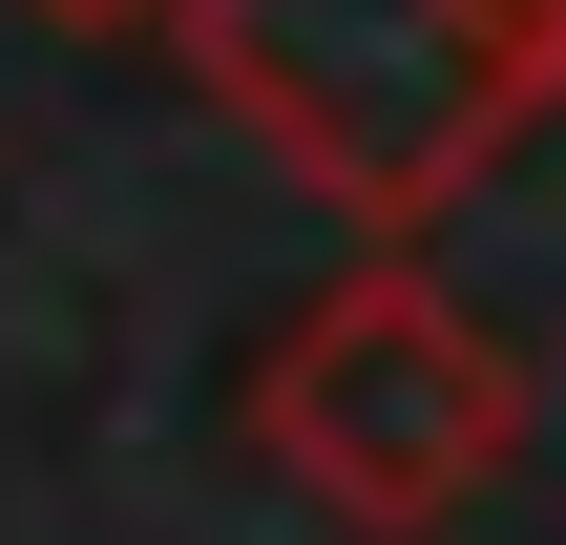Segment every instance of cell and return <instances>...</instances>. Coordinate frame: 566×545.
<instances>
[{"label": "cell", "mask_w": 566, "mask_h": 545, "mask_svg": "<svg viewBox=\"0 0 566 545\" xmlns=\"http://www.w3.org/2000/svg\"><path fill=\"white\" fill-rule=\"evenodd\" d=\"M189 63L336 210L420 231L566 105V0H189Z\"/></svg>", "instance_id": "1"}, {"label": "cell", "mask_w": 566, "mask_h": 545, "mask_svg": "<svg viewBox=\"0 0 566 545\" xmlns=\"http://www.w3.org/2000/svg\"><path fill=\"white\" fill-rule=\"evenodd\" d=\"M252 441H273L336 525L420 545V525H462V504L525 462V357H504L420 252H378V273H336V294L252 357Z\"/></svg>", "instance_id": "2"}, {"label": "cell", "mask_w": 566, "mask_h": 545, "mask_svg": "<svg viewBox=\"0 0 566 545\" xmlns=\"http://www.w3.org/2000/svg\"><path fill=\"white\" fill-rule=\"evenodd\" d=\"M42 21H189V0H42Z\"/></svg>", "instance_id": "3"}]
</instances>
